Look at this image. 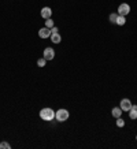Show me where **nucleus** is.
Masks as SVG:
<instances>
[{"mask_svg": "<svg viewBox=\"0 0 137 149\" xmlns=\"http://www.w3.org/2000/svg\"><path fill=\"white\" fill-rule=\"evenodd\" d=\"M122 112L123 111L121 109V107H115V108L111 109V115H113L114 118H119L121 115H122Z\"/></svg>", "mask_w": 137, "mask_h": 149, "instance_id": "nucleus-9", "label": "nucleus"}, {"mask_svg": "<svg viewBox=\"0 0 137 149\" xmlns=\"http://www.w3.org/2000/svg\"><path fill=\"white\" fill-rule=\"evenodd\" d=\"M117 19H118V13L117 14L113 13L111 15H110V22L111 23H117Z\"/></svg>", "mask_w": 137, "mask_h": 149, "instance_id": "nucleus-12", "label": "nucleus"}, {"mask_svg": "<svg viewBox=\"0 0 137 149\" xmlns=\"http://www.w3.org/2000/svg\"><path fill=\"white\" fill-rule=\"evenodd\" d=\"M119 107H121V109H122V111H126V112H129V109L132 108V101H130L129 99H123V100H121Z\"/></svg>", "mask_w": 137, "mask_h": 149, "instance_id": "nucleus-4", "label": "nucleus"}, {"mask_svg": "<svg viewBox=\"0 0 137 149\" xmlns=\"http://www.w3.org/2000/svg\"><path fill=\"white\" fill-rule=\"evenodd\" d=\"M50 38H51V41H52L54 44H59L60 41H62V37H60L59 33H52Z\"/></svg>", "mask_w": 137, "mask_h": 149, "instance_id": "nucleus-8", "label": "nucleus"}, {"mask_svg": "<svg viewBox=\"0 0 137 149\" xmlns=\"http://www.w3.org/2000/svg\"><path fill=\"white\" fill-rule=\"evenodd\" d=\"M117 126H118V127H123V126H125V120H123L121 116L117 118Z\"/></svg>", "mask_w": 137, "mask_h": 149, "instance_id": "nucleus-15", "label": "nucleus"}, {"mask_svg": "<svg viewBox=\"0 0 137 149\" xmlns=\"http://www.w3.org/2000/svg\"><path fill=\"white\" fill-rule=\"evenodd\" d=\"M43 55H44V59H45V60H52V59L55 58V51L52 49V48H45L44 52H43Z\"/></svg>", "mask_w": 137, "mask_h": 149, "instance_id": "nucleus-6", "label": "nucleus"}, {"mask_svg": "<svg viewBox=\"0 0 137 149\" xmlns=\"http://www.w3.org/2000/svg\"><path fill=\"white\" fill-rule=\"evenodd\" d=\"M40 118L43 119V120H47V122L54 120L55 119V111L52 108H43L40 111Z\"/></svg>", "mask_w": 137, "mask_h": 149, "instance_id": "nucleus-1", "label": "nucleus"}, {"mask_svg": "<svg viewBox=\"0 0 137 149\" xmlns=\"http://www.w3.org/2000/svg\"><path fill=\"white\" fill-rule=\"evenodd\" d=\"M0 149H11V145L8 142L3 141V142H0Z\"/></svg>", "mask_w": 137, "mask_h": 149, "instance_id": "nucleus-13", "label": "nucleus"}, {"mask_svg": "<svg viewBox=\"0 0 137 149\" xmlns=\"http://www.w3.org/2000/svg\"><path fill=\"white\" fill-rule=\"evenodd\" d=\"M126 23V19H125V17L123 15H118V19H117V25H119V26H123Z\"/></svg>", "mask_w": 137, "mask_h": 149, "instance_id": "nucleus-11", "label": "nucleus"}, {"mask_svg": "<svg viewBox=\"0 0 137 149\" xmlns=\"http://www.w3.org/2000/svg\"><path fill=\"white\" fill-rule=\"evenodd\" d=\"M51 33H59V30H58V27H56V26L51 27Z\"/></svg>", "mask_w": 137, "mask_h": 149, "instance_id": "nucleus-17", "label": "nucleus"}, {"mask_svg": "<svg viewBox=\"0 0 137 149\" xmlns=\"http://www.w3.org/2000/svg\"><path fill=\"white\" fill-rule=\"evenodd\" d=\"M129 116L130 119H137V105H132V108L129 109Z\"/></svg>", "mask_w": 137, "mask_h": 149, "instance_id": "nucleus-10", "label": "nucleus"}, {"mask_svg": "<svg viewBox=\"0 0 137 149\" xmlns=\"http://www.w3.org/2000/svg\"><path fill=\"white\" fill-rule=\"evenodd\" d=\"M45 63H47V60L44 58H41V59H38V60H37V66H38V67H44V66H45Z\"/></svg>", "mask_w": 137, "mask_h": 149, "instance_id": "nucleus-14", "label": "nucleus"}, {"mask_svg": "<svg viewBox=\"0 0 137 149\" xmlns=\"http://www.w3.org/2000/svg\"><path fill=\"white\" fill-rule=\"evenodd\" d=\"M40 14L44 19H48V18H51V15H52V10H51L50 7H43Z\"/></svg>", "mask_w": 137, "mask_h": 149, "instance_id": "nucleus-7", "label": "nucleus"}, {"mask_svg": "<svg viewBox=\"0 0 137 149\" xmlns=\"http://www.w3.org/2000/svg\"><path fill=\"white\" fill-rule=\"evenodd\" d=\"M136 141H137V138H136Z\"/></svg>", "mask_w": 137, "mask_h": 149, "instance_id": "nucleus-18", "label": "nucleus"}, {"mask_svg": "<svg viewBox=\"0 0 137 149\" xmlns=\"http://www.w3.org/2000/svg\"><path fill=\"white\" fill-rule=\"evenodd\" d=\"M51 29L50 27H43V29H40L38 30V37L40 38H48V37H51Z\"/></svg>", "mask_w": 137, "mask_h": 149, "instance_id": "nucleus-5", "label": "nucleus"}, {"mask_svg": "<svg viewBox=\"0 0 137 149\" xmlns=\"http://www.w3.org/2000/svg\"><path fill=\"white\" fill-rule=\"evenodd\" d=\"M68 116H70V113H68L67 109H64V108H60L55 112V119L58 122H66L68 119Z\"/></svg>", "mask_w": 137, "mask_h": 149, "instance_id": "nucleus-2", "label": "nucleus"}, {"mask_svg": "<svg viewBox=\"0 0 137 149\" xmlns=\"http://www.w3.org/2000/svg\"><path fill=\"white\" fill-rule=\"evenodd\" d=\"M129 13H130V6L126 4V3H122V4L118 7V15H123V17H126Z\"/></svg>", "mask_w": 137, "mask_h": 149, "instance_id": "nucleus-3", "label": "nucleus"}, {"mask_svg": "<svg viewBox=\"0 0 137 149\" xmlns=\"http://www.w3.org/2000/svg\"><path fill=\"white\" fill-rule=\"evenodd\" d=\"M45 27H54V21L51 18H48V19H45Z\"/></svg>", "mask_w": 137, "mask_h": 149, "instance_id": "nucleus-16", "label": "nucleus"}]
</instances>
